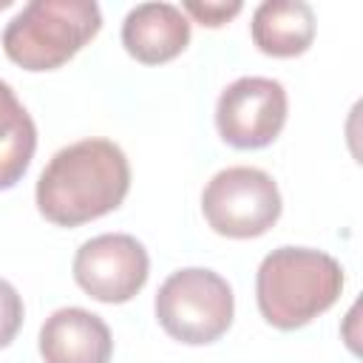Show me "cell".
<instances>
[{"label":"cell","instance_id":"1","mask_svg":"<svg viewBox=\"0 0 363 363\" xmlns=\"http://www.w3.org/2000/svg\"><path fill=\"white\" fill-rule=\"evenodd\" d=\"M130 190V164L111 139H79L51 156L37 179V210L57 227H79L113 213Z\"/></svg>","mask_w":363,"mask_h":363},{"label":"cell","instance_id":"13","mask_svg":"<svg viewBox=\"0 0 363 363\" xmlns=\"http://www.w3.org/2000/svg\"><path fill=\"white\" fill-rule=\"evenodd\" d=\"M184 14H190L196 23L207 26V28H218L227 20H233L244 6L241 3H184L179 6Z\"/></svg>","mask_w":363,"mask_h":363},{"label":"cell","instance_id":"9","mask_svg":"<svg viewBox=\"0 0 363 363\" xmlns=\"http://www.w3.org/2000/svg\"><path fill=\"white\" fill-rule=\"evenodd\" d=\"M190 43V20L173 3H142L122 23V45L142 65L176 60Z\"/></svg>","mask_w":363,"mask_h":363},{"label":"cell","instance_id":"7","mask_svg":"<svg viewBox=\"0 0 363 363\" xmlns=\"http://www.w3.org/2000/svg\"><path fill=\"white\" fill-rule=\"evenodd\" d=\"M71 272L88 298L99 303H128L147 284L150 258L139 238L128 233H102L79 244Z\"/></svg>","mask_w":363,"mask_h":363},{"label":"cell","instance_id":"10","mask_svg":"<svg viewBox=\"0 0 363 363\" xmlns=\"http://www.w3.org/2000/svg\"><path fill=\"white\" fill-rule=\"evenodd\" d=\"M250 34L267 57H301L315 40V11L303 0H267L252 11Z\"/></svg>","mask_w":363,"mask_h":363},{"label":"cell","instance_id":"6","mask_svg":"<svg viewBox=\"0 0 363 363\" xmlns=\"http://www.w3.org/2000/svg\"><path fill=\"white\" fill-rule=\"evenodd\" d=\"M286 88L272 77H238L216 102L218 136L235 150L272 145L286 125Z\"/></svg>","mask_w":363,"mask_h":363},{"label":"cell","instance_id":"2","mask_svg":"<svg viewBox=\"0 0 363 363\" xmlns=\"http://www.w3.org/2000/svg\"><path fill=\"white\" fill-rule=\"evenodd\" d=\"M343 267L323 250L278 247L255 272V301L261 318L284 332L301 329L343 292Z\"/></svg>","mask_w":363,"mask_h":363},{"label":"cell","instance_id":"5","mask_svg":"<svg viewBox=\"0 0 363 363\" xmlns=\"http://www.w3.org/2000/svg\"><path fill=\"white\" fill-rule=\"evenodd\" d=\"M281 210L284 201L275 179L247 164L218 170L201 193L204 221L224 238H258L278 224Z\"/></svg>","mask_w":363,"mask_h":363},{"label":"cell","instance_id":"3","mask_svg":"<svg viewBox=\"0 0 363 363\" xmlns=\"http://www.w3.org/2000/svg\"><path fill=\"white\" fill-rule=\"evenodd\" d=\"M102 28L94 0H31L3 28V51L23 71H54Z\"/></svg>","mask_w":363,"mask_h":363},{"label":"cell","instance_id":"11","mask_svg":"<svg viewBox=\"0 0 363 363\" xmlns=\"http://www.w3.org/2000/svg\"><path fill=\"white\" fill-rule=\"evenodd\" d=\"M37 150V125L14 88L0 79V190L14 187Z\"/></svg>","mask_w":363,"mask_h":363},{"label":"cell","instance_id":"12","mask_svg":"<svg viewBox=\"0 0 363 363\" xmlns=\"http://www.w3.org/2000/svg\"><path fill=\"white\" fill-rule=\"evenodd\" d=\"M23 318H26V306L20 292L6 278H0V349H6L17 337Z\"/></svg>","mask_w":363,"mask_h":363},{"label":"cell","instance_id":"8","mask_svg":"<svg viewBox=\"0 0 363 363\" xmlns=\"http://www.w3.org/2000/svg\"><path fill=\"white\" fill-rule=\"evenodd\" d=\"M43 363H111L113 337L108 323L82 306H62L40 326Z\"/></svg>","mask_w":363,"mask_h":363},{"label":"cell","instance_id":"4","mask_svg":"<svg viewBox=\"0 0 363 363\" xmlns=\"http://www.w3.org/2000/svg\"><path fill=\"white\" fill-rule=\"evenodd\" d=\"M159 326L184 346L216 343L233 326L230 284L207 267H184L164 278L153 301Z\"/></svg>","mask_w":363,"mask_h":363}]
</instances>
